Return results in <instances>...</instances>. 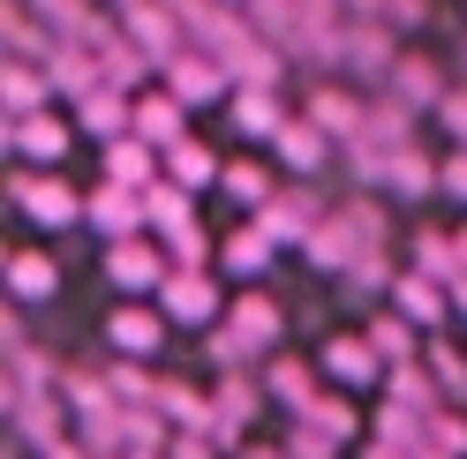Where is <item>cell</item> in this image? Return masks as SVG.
Instances as JSON below:
<instances>
[{"instance_id": "cell-21", "label": "cell", "mask_w": 467, "mask_h": 459, "mask_svg": "<svg viewBox=\"0 0 467 459\" xmlns=\"http://www.w3.org/2000/svg\"><path fill=\"white\" fill-rule=\"evenodd\" d=\"M295 459H332V444H325V437H309V429H295Z\"/></svg>"}, {"instance_id": "cell-4", "label": "cell", "mask_w": 467, "mask_h": 459, "mask_svg": "<svg viewBox=\"0 0 467 459\" xmlns=\"http://www.w3.org/2000/svg\"><path fill=\"white\" fill-rule=\"evenodd\" d=\"M166 309H173V317H212L219 294H212V279H203V271H189V279L166 286Z\"/></svg>"}, {"instance_id": "cell-1", "label": "cell", "mask_w": 467, "mask_h": 459, "mask_svg": "<svg viewBox=\"0 0 467 459\" xmlns=\"http://www.w3.org/2000/svg\"><path fill=\"white\" fill-rule=\"evenodd\" d=\"M143 204H151L143 189H129V181H113V174H106V189L91 196V226H99V234H113V241H121L129 226L143 219Z\"/></svg>"}, {"instance_id": "cell-2", "label": "cell", "mask_w": 467, "mask_h": 459, "mask_svg": "<svg viewBox=\"0 0 467 459\" xmlns=\"http://www.w3.org/2000/svg\"><path fill=\"white\" fill-rule=\"evenodd\" d=\"M16 196H23V211H31L38 226H68V219H83V196H76L68 181H16Z\"/></svg>"}, {"instance_id": "cell-14", "label": "cell", "mask_w": 467, "mask_h": 459, "mask_svg": "<svg viewBox=\"0 0 467 459\" xmlns=\"http://www.w3.org/2000/svg\"><path fill=\"white\" fill-rule=\"evenodd\" d=\"M16 286L23 294H53V264L46 256H16Z\"/></svg>"}, {"instance_id": "cell-18", "label": "cell", "mask_w": 467, "mask_h": 459, "mask_svg": "<svg viewBox=\"0 0 467 459\" xmlns=\"http://www.w3.org/2000/svg\"><path fill=\"white\" fill-rule=\"evenodd\" d=\"M272 377H279V392L295 399V407H309V392H317V384H309V369H295V362H279Z\"/></svg>"}, {"instance_id": "cell-20", "label": "cell", "mask_w": 467, "mask_h": 459, "mask_svg": "<svg viewBox=\"0 0 467 459\" xmlns=\"http://www.w3.org/2000/svg\"><path fill=\"white\" fill-rule=\"evenodd\" d=\"M219 407H226V414H234V422H249V414H256V392H249V384H242V377H234V384H226V392H219Z\"/></svg>"}, {"instance_id": "cell-17", "label": "cell", "mask_w": 467, "mask_h": 459, "mask_svg": "<svg viewBox=\"0 0 467 459\" xmlns=\"http://www.w3.org/2000/svg\"><path fill=\"white\" fill-rule=\"evenodd\" d=\"M8 106H16V121L38 106V76H31V68H8Z\"/></svg>"}, {"instance_id": "cell-15", "label": "cell", "mask_w": 467, "mask_h": 459, "mask_svg": "<svg viewBox=\"0 0 467 459\" xmlns=\"http://www.w3.org/2000/svg\"><path fill=\"white\" fill-rule=\"evenodd\" d=\"M400 98H407V106H415V98L430 106V98H437V68H415V61H407V68H400Z\"/></svg>"}, {"instance_id": "cell-10", "label": "cell", "mask_w": 467, "mask_h": 459, "mask_svg": "<svg viewBox=\"0 0 467 459\" xmlns=\"http://www.w3.org/2000/svg\"><path fill=\"white\" fill-rule=\"evenodd\" d=\"M226 271H242V279L265 271V234H234L226 241Z\"/></svg>"}, {"instance_id": "cell-8", "label": "cell", "mask_w": 467, "mask_h": 459, "mask_svg": "<svg viewBox=\"0 0 467 459\" xmlns=\"http://www.w3.org/2000/svg\"><path fill=\"white\" fill-rule=\"evenodd\" d=\"M279 158H286V166H302V174H309V166L325 158V136H317L309 121H302V128L286 121V128H279Z\"/></svg>"}, {"instance_id": "cell-19", "label": "cell", "mask_w": 467, "mask_h": 459, "mask_svg": "<svg viewBox=\"0 0 467 459\" xmlns=\"http://www.w3.org/2000/svg\"><path fill=\"white\" fill-rule=\"evenodd\" d=\"M129 23H136V38L151 46V53H166V15H159V8H136Z\"/></svg>"}, {"instance_id": "cell-3", "label": "cell", "mask_w": 467, "mask_h": 459, "mask_svg": "<svg viewBox=\"0 0 467 459\" xmlns=\"http://www.w3.org/2000/svg\"><path fill=\"white\" fill-rule=\"evenodd\" d=\"M106 271H113V286H151V279H159V256L136 249V241H129V249L113 241V249H106Z\"/></svg>"}, {"instance_id": "cell-12", "label": "cell", "mask_w": 467, "mask_h": 459, "mask_svg": "<svg viewBox=\"0 0 467 459\" xmlns=\"http://www.w3.org/2000/svg\"><path fill=\"white\" fill-rule=\"evenodd\" d=\"M166 174H173V181H212V158H203L196 143H173V151H166Z\"/></svg>"}, {"instance_id": "cell-16", "label": "cell", "mask_w": 467, "mask_h": 459, "mask_svg": "<svg viewBox=\"0 0 467 459\" xmlns=\"http://www.w3.org/2000/svg\"><path fill=\"white\" fill-rule=\"evenodd\" d=\"M400 301H407V309H415V317H422V324H437V317H445V301H437V294H430V286H422V279H407V286H400Z\"/></svg>"}, {"instance_id": "cell-23", "label": "cell", "mask_w": 467, "mask_h": 459, "mask_svg": "<svg viewBox=\"0 0 467 459\" xmlns=\"http://www.w3.org/2000/svg\"><path fill=\"white\" fill-rule=\"evenodd\" d=\"M452 128H460V136H467V98H452Z\"/></svg>"}, {"instance_id": "cell-22", "label": "cell", "mask_w": 467, "mask_h": 459, "mask_svg": "<svg viewBox=\"0 0 467 459\" xmlns=\"http://www.w3.org/2000/svg\"><path fill=\"white\" fill-rule=\"evenodd\" d=\"M173 459H203V437H182V444H173Z\"/></svg>"}, {"instance_id": "cell-5", "label": "cell", "mask_w": 467, "mask_h": 459, "mask_svg": "<svg viewBox=\"0 0 467 459\" xmlns=\"http://www.w3.org/2000/svg\"><path fill=\"white\" fill-rule=\"evenodd\" d=\"M16 136H23V151H31V158H68V128H61V121H38V113H23Z\"/></svg>"}, {"instance_id": "cell-11", "label": "cell", "mask_w": 467, "mask_h": 459, "mask_svg": "<svg viewBox=\"0 0 467 459\" xmlns=\"http://www.w3.org/2000/svg\"><path fill=\"white\" fill-rule=\"evenodd\" d=\"M332 369H339V377H362V384H369V377H377V354L362 347V339H339V347H332Z\"/></svg>"}, {"instance_id": "cell-13", "label": "cell", "mask_w": 467, "mask_h": 459, "mask_svg": "<svg viewBox=\"0 0 467 459\" xmlns=\"http://www.w3.org/2000/svg\"><path fill=\"white\" fill-rule=\"evenodd\" d=\"M226 189H234V196H249V204H272V181L256 174V166H226Z\"/></svg>"}, {"instance_id": "cell-6", "label": "cell", "mask_w": 467, "mask_h": 459, "mask_svg": "<svg viewBox=\"0 0 467 459\" xmlns=\"http://www.w3.org/2000/svg\"><path fill=\"white\" fill-rule=\"evenodd\" d=\"M173 98H182V106L219 98V68L212 61H173Z\"/></svg>"}, {"instance_id": "cell-7", "label": "cell", "mask_w": 467, "mask_h": 459, "mask_svg": "<svg viewBox=\"0 0 467 459\" xmlns=\"http://www.w3.org/2000/svg\"><path fill=\"white\" fill-rule=\"evenodd\" d=\"M113 347H129V354H151V347H159V324L143 317V309H113Z\"/></svg>"}, {"instance_id": "cell-24", "label": "cell", "mask_w": 467, "mask_h": 459, "mask_svg": "<svg viewBox=\"0 0 467 459\" xmlns=\"http://www.w3.org/2000/svg\"><path fill=\"white\" fill-rule=\"evenodd\" d=\"M460 256H467V241H460Z\"/></svg>"}, {"instance_id": "cell-9", "label": "cell", "mask_w": 467, "mask_h": 459, "mask_svg": "<svg viewBox=\"0 0 467 459\" xmlns=\"http://www.w3.org/2000/svg\"><path fill=\"white\" fill-rule=\"evenodd\" d=\"M106 174L129 181V189H143V181H151V158H143L136 143H113V151H106Z\"/></svg>"}]
</instances>
